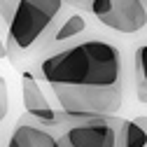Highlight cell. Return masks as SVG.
<instances>
[{
	"mask_svg": "<svg viewBox=\"0 0 147 147\" xmlns=\"http://www.w3.org/2000/svg\"><path fill=\"white\" fill-rule=\"evenodd\" d=\"M136 80L147 89V45H142L136 51Z\"/></svg>",
	"mask_w": 147,
	"mask_h": 147,
	"instance_id": "cell-9",
	"label": "cell"
},
{
	"mask_svg": "<svg viewBox=\"0 0 147 147\" xmlns=\"http://www.w3.org/2000/svg\"><path fill=\"white\" fill-rule=\"evenodd\" d=\"M5 56H7V47L3 42V38H0V59H5Z\"/></svg>",
	"mask_w": 147,
	"mask_h": 147,
	"instance_id": "cell-14",
	"label": "cell"
},
{
	"mask_svg": "<svg viewBox=\"0 0 147 147\" xmlns=\"http://www.w3.org/2000/svg\"><path fill=\"white\" fill-rule=\"evenodd\" d=\"M19 3L21 0H0V19L5 24H9V19H12V14H14V9H16Z\"/></svg>",
	"mask_w": 147,
	"mask_h": 147,
	"instance_id": "cell-11",
	"label": "cell"
},
{
	"mask_svg": "<svg viewBox=\"0 0 147 147\" xmlns=\"http://www.w3.org/2000/svg\"><path fill=\"white\" fill-rule=\"evenodd\" d=\"M75 124L63 128V133L56 136L59 147H117L119 128L124 119L110 117H75Z\"/></svg>",
	"mask_w": 147,
	"mask_h": 147,
	"instance_id": "cell-3",
	"label": "cell"
},
{
	"mask_svg": "<svg viewBox=\"0 0 147 147\" xmlns=\"http://www.w3.org/2000/svg\"><path fill=\"white\" fill-rule=\"evenodd\" d=\"M21 100H24V107L28 117L40 124L45 128H51V126H59V112L49 105L45 91L40 86V82L35 80L33 72H24L21 75Z\"/></svg>",
	"mask_w": 147,
	"mask_h": 147,
	"instance_id": "cell-5",
	"label": "cell"
},
{
	"mask_svg": "<svg viewBox=\"0 0 147 147\" xmlns=\"http://www.w3.org/2000/svg\"><path fill=\"white\" fill-rule=\"evenodd\" d=\"M65 115L110 117L121 107V54L105 40H84L40 63Z\"/></svg>",
	"mask_w": 147,
	"mask_h": 147,
	"instance_id": "cell-1",
	"label": "cell"
},
{
	"mask_svg": "<svg viewBox=\"0 0 147 147\" xmlns=\"http://www.w3.org/2000/svg\"><path fill=\"white\" fill-rule=\"evenodd\" d=\"M9 112V94H7V82L0 77V121Z\"/></svg>",
	"mask_w": 147,
	"mask_h": 147,
	"instance_id": "cell-10",
	"label": "cell"
},
{
	"mask_svg": "<svg viewBox=\"0 0 147 147\" xmlns=\"http://www.w3.org/2000/svg\"><path fill=\"white\" fill-rule=\"evenodd\" d=\"M7 147H59V140L49 128L24 117L12 131Z\"/></svg>",
	"mask_w": 147,
	"mask_h": 147,
	"instance_id": "cell-6",
	"label": "cell"
},
{
	"mask_svg": "<svg viewBox=\"0 0 147 147\" xmlns=\"http://www.w3.org/2000/svg\"><path fill=\"white\" fill-rule=\"evenodd\" d=\"M91 14L117 33L131 35L147 26V9L142 0H94Z\"/></svg>",
	"mask_w": 147,
	"mask_h": 147,
	"instance_id": "cell-4",
	"label": "cell"
},
{
	"mask_svg": "<svg viewBox=\"0 0 147 147\" xmlns=\"http://www.w3.org/2000/svg\"><path fill=\"white\" fill-rule=\"evenodd\" d=\"M54 35H51V42H65V40H72L77 38V35H82L86 30V21L82 14H68L65 19L51 28Z\"/></svg>",
	"mask_w": 147,
	"mask_h": 147,
	"instance_id": "cell-7",
	"label": "cell"
},
{
	"mask_svg": "<svg viewBox=\"0 0 147 147\" xmlns=\"http://www.w3.org/2000/svg\"><path fill=\"white\" fill-rule=\"evenodd\" d=\"M142 3H147V0H142Z\"/></svg>",
	"mask_w": 147,
	"mask_h": 147,
	"instance_id": "cell-15",
	"label": "cell"
},
{
	"mask_svg": "<svg viewBox=\"0 0 147 147\" xmlns=\"http://www.w3.org/2000/svg\"><path fill=\"white\" fill-rule=\"evenodd\" d=\"M145 145H147V136L142 131V126L136 119H124L119 128L117 147H145Z\"/></svg>",
	"mask_w": 147,
	"mask_h": 147,
	"instance_id": "cell-8",
	"label": "cell"
},
{
	"mask_svg": "<svg viewBox=\"0 0 147 147\" xmlns=\"http://www.w3.org/2000/svg\"><path fill=\"white\" fill-rule=\"evenodd\" d=\"M63 3L72 5V7H82V9H91V3L94 0H63Z\"/></svg>",
	"mask_w": 147,
	"mask_h": 147,
	"instance_id": "cell-12",
	"label": "cell"
},
{
	"mask_svg": "<svg viewBox=\"0 0 147 147\" xmlns=\"http://www.w3.org/2000/svg\"><path fill=\"white\" fill-rule=\"evenodd\" d=\"M136 121L142 126V131H145V136H147V117H136ZM145 147H147V145H145Z\"/></svg>",
	"mask_w": 147,
	"mask_h": 147,
	"instance_id": "cell-13",
	"label": "cell"
},
{
	"mask_svg": "<svg viewBox=\"0 0 147 147\" xmlns=\"http://www.w3.org/2000/svg\"><path fill=\"white\" fill-rule=\"evenodd\" d=\"M63 0H21L7 24V54L28 51L54 28Z\"/></svg>",
	"mask_w": 147,
	"mask_h": 147,
	"instance_id": "cell-2",
	"label": "cell"
}]
</instances>
